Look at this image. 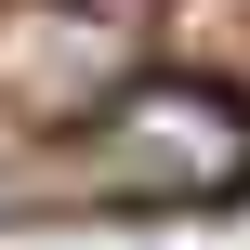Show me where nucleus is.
Listing matches in <instances>:
<instances>
[{"mask_svg": "<svg viewBox=\"0 0 250 250\" xmlns=\"http://www.w3.org/2000/svg\"><path fill=\"white\" fill-rule=\"evenodd\" d=\"M92 185L105 198H237L250 185V92L211 66H171V79H132L105 92L92 119Z\"/></svg>", "mask_w": 250, "mask_h": 250, "instance_id": "f257e3e1", "label": "nucleus"}]
</instances>
